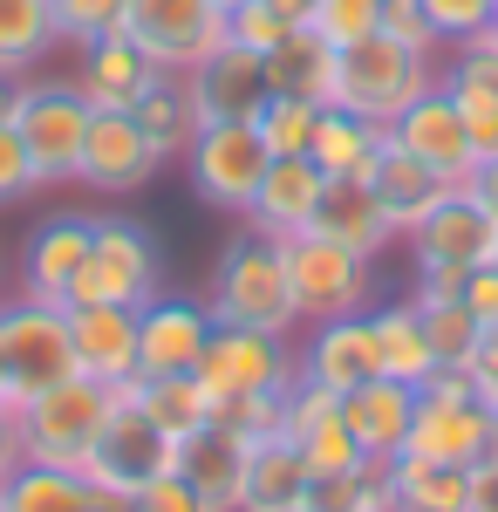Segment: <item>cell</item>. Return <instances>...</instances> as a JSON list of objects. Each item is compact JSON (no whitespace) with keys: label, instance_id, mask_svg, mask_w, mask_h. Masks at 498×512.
Wrapping results in <instances>:
<instances>
[{"label":"cell","instance_id":"6da1fadb","mask_svg":"<svg viewBox=\"0 0 498 512\" xmlns=\"http://www.w3.org/2000/svg\"><path fill=\"white\" fill-rule=\"evenodd\" d=\"M205 308H212L219 321H239V328L294 335L301 315H294V287H287V253H280V239L239 226V233L219 246V267H212Z\"/></svg>","mask_w":498,"mask_h":512},{"label":"cell","instance_id":"7a4b0ae2","mask_svg":"<svg viewBox=\"0 0 498 512\" xmlns=\"http://www.w3.org/2000/svg\"><path fill=\"white\" fill-rule=\"evenodd\" d=\"M423 89H437V55H423V48H403L389 35L335 48V96H328L335 110H355V117L389 130Z\"/></svg>","mask_w":498,"mask_h":512},{"label":"cell","instance_id":"3957f363","mask_svg":"<svg viewBox=\"0 0 498 512\" xmlns=\"http://www.w3.org/2000/svg\"><path fill=\"white\" fill-rule=\"evenodd\" d=\"M164 472H178V437L157 424L151 410L130 396V383L116 390L110 417H103V431L89 444V458H82V478L96 485V492H116V499H137L144 485H157Z\"/></svg>","mask_w":498,"mask_h":512},{"label":"cell","instance_id":"277c9868","mask_svg":"<svg viewBox=\"0 0 498 512\" xmlns=\"http://www.w3.org/2000/svg\"><path fill=\"white\" fill-rule=\"evenodd\" d=\"M89 96L76 89V76H21V103H14V130L35 158V178L41 192L55 185H76V158H82V137H89Z\"/></svg>","mask_w":498,"mask_h":512},{"label":"cell","instance_id":"5b68a950","mask_svg":"<svg viewBox=\"0 0 498 512\" xmlns=\"http://www.w3.org/2000/svg\"><path fill=\"white\" fill-rule=\"evenodd\" d=\"M280 253H287V287H294L301 328L376 308V260H362V253H348V246H335V239H321V233L280 239Z\"/></svg>","mask_w":498,"mask_h":512},{"label":"cell","instance_id":"8992f818","mask_svg":"<svg viewBox=\"0 0 498 512\" xmlns=\"http://www.w3.org/2000/svg\"><path fill=\"white\" fill-rule=\"evenodd\" d=\"M0 369L14 403L55 390L62 376H76V349H69V308L35 301V294H0Z\"/></svg>","mask_w":498,"mask_h":512},{"label":"cell","instance_id":"52a82bcc","mask_svg":"<svg viewBox=\"0 0 498 512\" xmlns=\"http://www.w3.org/2000/svg\"><path fill=\"white\" fill-rule=\"evenodd\" d=\"M410 458H437V465H478L492 458V403L471 390L464 369H437L417 390V424H410Z\"/></svg>","mask_w":498,"mask_h":512},{"label":"cell","instance_id":"ba28073f","mask_svg":"<svg viewBox=\"0 0 498 512\" xmlns=\"http://www.w3.org/2000/svg\"><path fill=\"white\" fill-rule=\"evenodd\" d=\"M164 294V260H157V239L123 219V212H96V239H89V260L76 274V301H110V308H144Z\"/></svg>","mask_w":498,"mask_h":512},{"label":"cell","instance_id":"9c48e42d","mask_svg":"<svg viewBox=\"0 0 498 512\" xmlns=\"http://www.w3.org/2000/svg\"><path fill=\"white\" fill-rule=\"evenodd\" d=\"M110 403H116V390L96 383V376H62L55 390L14 403L28 458H35V465H76L82 472V458H89V444H96V431H103Z\"/></svg>","mask_w":498,"mask_h":512},{"label":"cell","instance_id":"30bf717a","mask_svg":"<svg viewBox=\"0 0 498 512\" xmlns=\"http://www.w3.org/2000/svg\"><path fill=\"white\" fill-rule=\"evenodd\" d=\"M185 178H192L198 205H212V212H226V219H246V205L260 192V178H267V137H260V123H198V137L185 144Z\"/></svg>","mask_w":498,"mask_h":512},{"label":"cell","instance_id":"8fae6325","mask_svg":"<svg viewBox=\"0 0 498 512\" xmlns=\"http://www.w3.org/2000/svg\"><path fill=\"white\" fill-rule=\"evenodd\" d=\"M192 376L212 396H287V383L301 376V362H294V335H267V328L219 321Z\"/></svg>","mask_w":498,"mask_h":512},{"label":"cell","instance_id":"7c38bea8","mask_svg":"<svg viewBox=\"0 0 498 512\" xmlns=\"http://www.w3.org/2000/svg\"><path fill=\"white\" fill-rule=\"evenodd\" d=\"M492 239H498V219L458 185V192H451L417 226V233H410L417 280H430V287H464V274H471V267H485V260H492Z\"/></svg>","mask_w":498,"mask_h":512},{"label":"cell","instance_id":"4fadbf2b","mask_svg":"<svg viewBox=\"0 0 498 512\" xmlns=\"http://www.w3.org/2000/svg\"><path fill=\"white\" fill-rule=\"evenodd\" d=\"M123 35L151 55L164 76H185L226 41V7L219 0H130Z\"/></svg>","mask_w":498,"mask_h":512},{"label":"cell","instance_id":"5bb4252c","mask_svg":"<svg viewBox=\"0 0 498 512\" xmlns=\"http://www.w3.org/2000/svg\"><path fill=\"white\" fill-rule=\"evenodd\" d=\"M185 96H192L198 123H253L273 103L267 55H253V48H239V41H219L205 62L185 69Z\"/></svg>","mask_w":498,"mask_h":512},{"label":"cell","instance_id":"9a60e30c","mask_svg":"<svg viewBox=\"0 0 498 512\" xmlns=\"http://www.w3.org/2000/svg\"><path fill=\"white\" fill-rule=\"evenodd\" d=\"M157 178V151L144 144V130L130 110H96L89 137H82L76 158V185H89L96 198H130Z\"/></svg>","mask_w":498,"mask_h":512},{"label":"cell","instance_id":"2e32d148","mask_svg":"<svg viewBox=\"0 0 498 512\" xmlns=\"http://www.w3.org/2000/svg\"><path fill=\"white\" fill-rule=\"evenodd\" d=\"M219 315L185 294H157L137 308V376H192Z\"/></svg>","mask_w":498,"mask_h":512},{"label":"cell","instance_id":"e0dca14e","mask_svg":"<svg viewBox=\"0 0 498 512\" xmlns=\"http://www.w3.org/2000/svg\"><path fill=\"white\" fill-rule=\"evenodd\" d=\"M89 239H96V212H55V219H41L35 233H28V246H21V294L69 308L76 274H82V260H89Z\"/></svg>","mask_w":498,"mask_h":512},{"label":"cell","instance_id":"ac0fdd59","mask_svg":"<svg viewBox=\"0 0 498 512\" xmlns=\"http://www.w3.org/2000/svg\"><path fill=\"white\" fill-rule=\"evenodd\" d=\"M294 362H301L307 383H321V390H362V383H376L383 376V362H376V335H369V315H342V321H314L301 342H294Z\"/></svg>","mask_w":498,"mask_h":512},{"label":"cell","instance_id":"d6986e66","mask_svg":"<svg viewBox=\"0 0 498 512\" xmlns=\"http://www.w3.org/2000/svg\"><path fill=\"white\" fill-rule=\"evenodd\" d=\"M389 137H396L410 158H423L430 171H444L451 185H464V178L478 171V144H471V130H464L458 103H451L444 89H423L417 103L389 123Z\"/></svg>","mask_w":498,"mask_h":512},{"label":"cell","instance_id":"ffe728a7","mask_svg":"<svg viewBox=\"0 0 498 512\" xmlns=\"http://www.w3.org/2000/svg\"><path fill=\"white\" fill-rule=\"evenodd\" d=\"M69 349H76V376L96 383H137V308H110V301H76L69 308Z\"/></svg>","mask_w":498,"mask_h":512},{"label":"cell","instance_id":"44dd1931","mask_svg":"<svg viewBox=\"0 0 498 512\" xmlns=\"http://www.w3.org/2000/svg\"><path fill=\"white\" fill-rule=\"evenodd\" d=\"M437 89L458 103L464 130H471V144H478V158H492L498 151V55L492 41H458L444 62H437Z\"/></svg>","mask_w":498,"mask_h":512},{"label":"cell","instance_id":"7402d4cb","mask_svg":"<svg viewBox=\"0 0 498 512\" xmlns=\"http://www.w3.org/2000/svg\"><path fill=\"white\" fill-rule=\"evenodd\" d=\"M321 185H328V171L314 158H273L239 226H253V233H267V239L307 233L314 226V205H321Z\"/></svg>","mask_w":498,"mask_h":512},{"label":"cell","instance_id":"603a6c76","mask_svg":"<svg viewBox=\"0 0 498 512\" xmlns=\"http://www.w3.org/2000/svg\"><path fill=\"white\" fill-rule=\"evenodd\" d=\"M369 192L383 198V219L396 226V239H410L423 219H430V212L444 205V198L458 192V185H451L444 171H430L423 158H410V151H403V144L389 137L383 158H376V171H369Z\"/></svg>","mask_w":498,"mask_h":512},{"label":"cell","instance_id":"cb8c5ba5","mask_svg":"<svg viewBox=\"0 0 498 512\" xmlns=\"http://www.w3.org/2000/svg\"><path fill=\"white\" fill-rule=\"evenodd\" d=\"M307 233L335 239L348 253H362V260H383L389 246H396V226L383 219V198L369 192V178H328Z\"/></svg>","mask_w":498,"mask_h":512},{"label":"cell","instance_id":"d4e9b609","mask_svg":"<svg viewBox=\"0 0 498 512\" xmlns=\"http://www.w3.org/2000/svg\"><path fill=\"white\" fill-rule=\"evenodd\" d=\"M178 478L198 492L205 512H239L246 492V437L226 424H205V431L178 437Z\"/></svg>","mask_w":498,"mask_h":512},{"label":"cell","instance_id":"484cf974","mask_svg":"<svg viewBox=\"0 0 498 512\" xmlns=\"http://www.w3.org/2000/svg\"><path fill=\"white\" fill-rule=\"evenodd\" d=\"M157 76H164V69H157L130 35L76 48V89L89 96V110H137V96H144Z\"/></svg>","mask_w":498,"mask_h":512},{"label":"cell","instance_id":"4316f807","mask_svg":"<svg viewBox=\"0 0 498 512\" xmlns=\"http://www.w3.org/2000/svg\"><path fill=\"white\" fill-rule=\"evenodd\" d=\"M342 417H348V431H355V444H362V458H403L410 424H417V390L376 376V383L342 396Z\"/></svg>","mask_w":498,"mask_h":512},{"label":"cell","instance_id":"83f0119b","mask_svg":"<svg viewBox=\"0 0 498 512\" xmlns=\"http://www.w3.org/2000/svg\"><path fill=\"white\" fill-rule=\"evenodd\" d=\"M307 472L301 444L287 431H267L246 444V492H239V512H287V506H307Z\"/></svg>","mask_w":498,"mask_h":512},{"label":"cell","instance_id":"f1b7e54d","mask_svg":"<svg viewBox=\"0 0 498 512\" xmlns=\"http://www.w3.org/2000/svg\"><path fill=\"white\" fill-rule=\"evenodd\" d=\"M369 335H376V362H383L389 383L423 390V383L437 376V349H430V335H423L417 301H376V308H369Z\"/></svg>","mask_w":498,"mask_h":512},{"label":"cell","instance_id":"f546056e","mask_svg":"<svg viewBox=\"0 0 498 512\" xmlns=\"http://www.w3.org/2000/svg\"><path fill=\"white\" fill-rule=\"evenodd\" d=\"M267 89L273 96H301V103H328L335 96V41L294 28L287 41L267 48Z\"/></svg>","mask_w":498,"mask_h":512},{"label":"cell","instance_id":"4dcf8cb0","mask_svg":"<svg viewBox=\"0 0 498 512\" xmlns=\"http://www.w3.org/2000/svg\"><path fill=\"white\" fill-rule=\"evenodd\" d=\"M389 130L369 117H355V110H321V123H314V144H307V158L321 164L328 178H369L376 171V158H383Z\"/></svg>","mask_w":498,"mask_h":512},{"label":"cell","instance_id":"1f68e13d","mask_svg":"<svg viewBox=\"0 0 498 512\" xmlns=\"http://www.w3.org/2000/svg\"><path fill=\"white\" fill-rule=\"evenodd\" d=\"M137 130H144V144L157 151V164H178L185 158V144L198 137V110L192 96H185V76H157L144 96H137Z\"/></svg>","mask_w":498,"mask_h":512},{"label":"cell","instance_id":"d6a6232c","mask_svg":"<svg viewBox=\"0 0 498 512\" xmlns=\"http://www.w3.org/2000/svg\"><path fill=\"white\" fill-rule=\"evenodd\" d=\"M55 48V0H0V76H35Z\"/></svg>","mask_w":498,"mask_h":512},{"label":"cell","instance_id":"836d02e7","mask_svg":"<svg viewBox=\"0 0 498 512\" xmlns=\"http://www.w3.org/2000/svg\"><path fill=\"white\" fill-rule=\"evenodd\" d=\"M0 506L7 512H96V485L76 465H21V472L0 485Z\"/></svg>","mask_w":498,"mask_h":512},{"label":"cell","instance_id":"e575fe53","mask_svg":"<svg viewBox=\"0 0 498 512\" xmlns=\"http://www.w3.org/2000/svg\"><path fill=\"white\" fill-rule=\"evenodd\" d=\"M410 301H417L423 335H430V349H437V369H464V355L478 349V315L464 308V294L458 287H430V280H417Z\"/></svg>","mask_w":498,"mask_h":512},{"label":"cell","instance_id":"d590c367","mask_svg":"<svg viewBox=\"0 0 498 512\" xmlns=\"http://www.w3.org/2000/svg\"><path fill=\"white\" fill-rule=\"evenodd\" d=\"M396 458H362L355 472H328L307 485V512H396Z\"/></svg>","mask_w":498,"mask_h":512},{"label":"cell","instance_id":"8d00e7d4","mask_svg":"<svg viewBox=\"0 0 498 512\" xmlns=\"http://www.w3.org/2000/svg\"><path fill=\"white\" fill-rule=\"evenodd\" d=\"M396 478V512H464L471 499V472L464 465H437V458H396L389 465Z\"/></svg>","mask_w":498,"mask_h":512},{"label":"cell","instance_id":"74e56055","mask_svg":"<svg viewBox=\"0 0 498 512\" xmlns=\"http://www.w3.org/2000/svg\"><path fill=\"white\" fill-rule=\"evenodd\" d=\"M130 396H137L171 437H192V431L212 424V390H205L198 376H137Z\"/></svg>","mask_w":498,"mask_h":512},{"label":"cell","instance_id":"f35d334b","mask_svg":"<svg viewBox=\"0 0 498 512\" xmlns=\"http://www.w3.org/2000/svg\"><path fill=\"white\" fill-rule=\"evenodd\" d=\"M307 7H314V0H246V7L226 14V41L267 55L273 41H287L294 28H307Z\"/></svg>","mask_w":498,"mask_h":512},{"label":"cell","instance_id":"ab89813d","mask_svg":"<svg viewBox=\"0 0 498 512\" xmlns=\"http://www.w3.org/2000/svg\"><path fill=\"white\" fill-rule=\"evenodd\" d=\"M328 103H301V96H273L267 110H260V137H267L273 158H307V144H314V123H321Z\"/></svg>","mask_w":498,"mask_h":512},{"label":"cell","instance_id":"60d3db41","mask_svg":"<svg viewBox=\"0 0 498 512\" xmlns=\"http://www.w3.org/2000/svg\"><path fill=\"white\" fill-rule=\"evenodd\" d=\"M130 21V0H55V35L62 48H89V41L123 35Z\"/></svg>","mask_w":498,"mask_h":512},{"label":"cell","instance_id":"b9f144b4","mask_svg":"<svg viewBox=\"0 0 498 512\" xmlns=\"http://www.w3.org/2000/svg\"><path fill=\"white\" fill-rule=\"evenodd\" d=\"M307 28H314V35H328L335 48L369 41L376 28H383V0H314V7H307Z\"/></svg>","mask_w":498,"mask_h":512},{"label":"cell","instance_id":"7bdbcfd3","mask_svg":"<svg viewBox=\"0 0 498 512\" xmlns=\"http://www.w3.org/2000/svg\"><path fill=\"white\" fill-rule=\"evenodd\" d=\"M423 14H430V28H437V41H444V48H458V41L492 35L498 0H423Z\"/></svg>","mask_w":498,"mask_h":512},{"label":"cell","instance_id":"ee69618b","mask_svg":"<svg viewBox=\"0 0 498 512\" xmlns=\"http://www.w3.org/2000/svg\"><path fill=\"white\" fill-rule=\"evenodd\" d=\"M212 424H226L253 444V437L280 431V396H212Z\"/></svg>","mask_w":498,"mask_h":512},{"label":"cell","instance_id":"f6af8a7d","mask_svg":"<svg viewBox=\"0 0 498 512\" xmlns=\"http://www.w3.org/2000/svg\"><path fill=\"white\" fill-rule=\"evenodd\" d=\"M41 178H35V158H28V144H21V130L14 123H0V212L7 205H21V198H35Z\"/></svg>","mask_w":498,"mask_h":512},{"label":"cell","instance_id":"bcb514c9","mask_svg":"<svg viewBox=\"0 0 498 512\" xmlns=\"http://www.w3.org/2000/svg\"><path fill=\"white\" fill-rule=\"evenodd\" d=\"M376 35L403 41V48H423V55H437L444 41H437V28H430V14H423V0H383V28Z\"/></svg>","mask_w":498,"mask_h":512},{"label":"cell","instance_id":"7dc6e473","mask_svg":"<svg viewBox=\"0 0 498 512\" xmlns=\"http://www.w3.org/2000/svg\"><path fill=\"white\" fill-rule=\"evenodd\" d=\"M130 512H205V506H198V492L178 472H164L157 485H144V492L130 499Z\"/></svg>","mask_w":498,"mask_h":512},{"label":"cell","instance_id":"c3c4849f","mask_svg":"<svg viewBox=\"0 0 498 512\" xmlns=\"http://www.w3.org/2000/svg\"><path fill=\"white\" fill-rule=\"evenodd\" d=\"M458 294H464V308L478 315V328H498V267H492V260H485V267H471Z\"/></svg>","mask_w":498,"mask_h":512},{"label":"cell","instance_id":"681fc988","mask_svg":"<svg viewBox=\"0 0 498 512\" xmlns=\"http://www.w3.org/2000/svg\"><path fill=\"white\" fill-rule=\"evenodd\" d=\"M464 376L485 403H498V328H478V349L464 355Z\"/></svg>","mask_w":498,"mask_h":512},{"label":"cell","instance_id":"f907efd6","mask_svg":"<svg viewBox=\"0 0 498 512\" xmlns=\"http://www.w3.org/2000/svg\"><path fill=\"white\" fill-rule=\"evenodd\" d=\"M28 465V444H21V417H14V403H0V485Z\"/></svg>","mask_w":498,"mask_h":512},{"label":"cell","instance_id":"816d5d0a","mask_svg":"<svg viewBox=\"0 0 498 512\" xmlns=\"http://www.w3.org/2000/svg\"><path fill=\"white\" fill-rule=\"evenodd\" d=\"M464 512H498V451L471 465V499H464Z\"/></svg>","mask_w":498,"mask_h":512},{"label":"cell","instance_id":"f5cc1de1","mask_svg":"<svg viewBox=\"0 0 498 512\" xmlns=\"http://www.w3.org/2000/svg\"><path fill=\"white\" fill-rule=\"evenodd\" d=\"M464 192H471V198H478V205L498 219V151H492V158H478V171L464 178Z\"/></svg>","mask_w":498,"mask_h":512},{"label":"cell","instance_id":"db71d44e","mask_svg":"<svg viewBox=\"0 0 498 512\" xmlns=\"http://www.w3.org/2000/svg\"><path fill=\"white\" fill-rule=\"evenodd\" d=\"M14 103H21V76H0V123H14Z\"/></svg>","mask_w":498,"mask_h":512},{"label":"cell","instance_id":"11a10c76","mask_svg":"<svg viewBox=\"0 0 498 512\" xmlns=\"http://www.w3.org/2000/svg\"><path fill=\"white\" fill-rule=\"evenodd\" d=\"M0 403H14V390H7V369H0Z\"/></svg>","mask_w":498,"mask_h":512},{"label":"cell","instance_id":"9f6ffc18","mask_svg":"<svg viewBox=\"0 0 498 512\" xmlns=\"http://www.w3.org/2000/svg\"><path fill=\"white\" fill-rule=\"evenodd\" d=\"M492 451H498V403H492Z\"/></svg>","mask_w":498,"mask_h":512},{"label":"cell","instance_id":"6f0895ef","mask_svg":"<svg viewBox=\"0 0 498 512\" xmlns=\"http://www.w3.org/2000/svg\"><path fill=\"white\" fill-rule=\"evenodd\" d=\"M485 41H492V55H498V21H492V35H485Z\"/></svg>","mask_w":498,"mask_h":512},{"label":"cell","instance_id":"680465c9","mask_svg":"<svg viewBox=\"0 0 498 512\" xmlns=\"http://www.w3.org/2000/svg\"><path fill=\"white\" fill-rule=\"evenodd\" d=\"M219 7H226V14H232V7H246V0H219Z\"/></svg>","mask_w":498,"mask_h":512},{"label":"cell","instance_id":"91938a15","mask_svg":"<svg viewBox=\"0 0 498 512\" xmlns=\"http://www.w3.org/2000/svg\"><path fill=\"white\" fill-rule=\"evenodd\" d=\"M492 267H498V239H492Z\"/></svg>","mask_w":498,"mask_h":512},{"label":"cell","instance_id":"94428289","mask_svg":"<svg viewBox=\"0 0 498 512\" xmlns=\"http://www.w3.org/2000/svg\"><path fill=\"white\" fill-rule=\"evenodd\" d=\"M0 294H7V274H0Z\"/></svg>","mask_w":498,"mask_h":512},{"label":"cell","instance_id":"6125c7cd","mask_svg":"<svg viewBox=\"0 0 498 512\" xmlns=\"http://www.w3.org/2000/svg\"><path fill=\"white\" fill-rule=\"evenodd\" d=\"M287 512H307V506H287Z\"/></svg>","mask_w":498,"mask_h":512},{"label":"cell","instance_id":"be15d7a7","mask_svg":"<svg viewBox=\"0 0 498 512\" xmlns=\"http://www.w3.org/2000/svg\"><path fill=\"white\" fill-rule=\"evenodd\" d=\"M0 512H7V506H0Z\"/></svg>","mask_w":498,"mask_h":512}]
</instances>
